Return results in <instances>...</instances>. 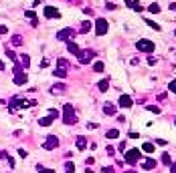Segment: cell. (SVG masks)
I'll return each instance as SVG.
<instances>
[{"label":"cell","instance_id":"cell-5","mask_svg":"<svg viewBox=\"0 0 176 173\" xmlns=\"http://www.w3.org/2000/svg\"><path fill=\"white\" fill-rule=\"evenodd\" d=\"M138 159H140V151H138V149H130L128 153H126V161H128L130 165L138 163Z\"/></svg>","mask_w":176,"mask_h":173},{"label":"cell","instance_id":"cell-22","mask_svg":"<svg viewBox=\"0 0 176 173\" xmlns=\"http://www.w3.org/2000/svg\"><path fill=\"white\" fill-rule=\"evenodd\" d=\"M21 44H22V36H21V34L12 36V47H21Z\"/></svg>","mask_w":176,"mask_h":173},{"label":"cell","instance_id":"cell-31","mask_svg":"<svg viewBox=\"0 0 176 173\" xmlns=\"http://www.w3.org/2000/svg\"><path fill=\"white\" fill-rule=\"evenodd\" d=\"M6 56H8L10 60H14V59H16V54H14L12 50H8V48H6Z\"/></svg>","mask_w":176,"mask_h":173},{"label":"cell","instance_id":"cell-17","mask_svg":"<svg viewBox=\"0 0 176 173\" xmlns=\"http://www.w3.org/2000/svg\"><path fill=\"white\" fill-rule=\"evenodd\" d=\"M53 77H57V79H65V77H67V71H63V68H55Z\"/></svg>","mask_w":176,"mask_h":173},{"label":"cell","instance_id":"cell-4","mask_svg":"<svg viewBox=\"0 0 176 173\" xmlns=\"http://www.w3.org/2000/svg\"><path fill=\"white\" fill-rule=\"evenodd\" d=\"M93 56H95V53H93V50H89V48H87V50H81V53L77 54L79 62H83V65H87V62L93 59Z\"/></svg>","mask_w":176,"mask_h":173},{"label":"cell","instance_id":"cell-8","mask_svg":"<svg viewBox=\"0 0 176 173\" xmlns=\"http://www.w3.org/2000/svg\"><path fill=\"white\" fill-rule=\"evenodd\" d=\"M45 16H47V18H59L61 12H59L55 6H47V8H45Z\"/></svg>","mask_w":176,"mask_h":173},{"label":"cell","instance_id":"cell-41","mask_svg":"<svg viewBox=\"0 0 176 173\" xmlns=\"http://www.w3.org/2000/svg\"><path fill=\"white\" fill-rule=\"evenodd\" d=\"M126 173H136V171H126Z\"/></svg>","mask_w":176,"mask_h":173},{"label":"cell","instance_id":"cell-29","mask_svg":"<svg viewBox=\"0 0 176 173\" xmlns=\"http://www.w3.org/2000/svg\"><path fill=\"white\" fill-rule=\"evenodd\" d=\"M148 10H150V12H154V14H158V12H160V6H158V4H150Z\"/></svg>","mask_w":176,"mask_h":173},{"label":"cell","instance_id":"cell-13","mask_svg":"<svg viewBox=\"0 0 176 173\" xmlns=\"http://www.w3.org/2000/svg\"><path fill=\"white\" fill-rule=\"evenodd\" d=\"M53 117H51V115H49V117H43V119H39V125H41V127H49V125H51V123H53Z\"/></svg>","mask_w":176,"mask_h":173},{"label":"cell","instance_id":"cell-38","mask_svg":"<svg viewBox=\"0 0 176 173\" xmlns=\"http://www.w3.org/2000/svg\"><path fill=\"white\" fill-rule=\"evenodd\" d=\"M6 159H8V165H10V167H14V159H12V157H10V155H8Z\"/></svg>","mask_w":176,"mask_h":173},{"label":"cell","instance_id":"cell-18","mask_svg":"<svg viewBox=\"0 0 176 173\" xmlns=\"http://www.w3.org/2000/svg\"><path fill=\"white\" fill-rule=\"evenodd\" d=\"M105 137H107V139H117V137H120V131H117V129H109Z\"/></svg>","mask_w":176,"mask_h":173},{"label":"cell","instance_id":"cell-21","mask_svg":"<svg viewBox=\"0 0 176 173\" xmlns=\"http://www.w3.org/2000/svg\"><path fill=\"white\" fill-rule=\"evenodd\" d=\"M63 91H65V86H63V85H55L53 89H51V93H53V95H61Z\"/></svg>","mask_w":176,"mask_h":173},{"label":"cell","instance_id":"cell-1","mask_svg":"<svg viewBox=\"0 0 176 173\" xmlns=\"http://www.w3.org/2000/svg\"><path fill=\"white\" fill-rule=\"evenodd\" d=\"M65 117H63V121H65V125H75L77 123V115H75V109L73 105H65Z\"/></svg>","mask_w":176,"mask_h":173},{"label":"cell","instance_id":"cell-35","mask_svg":"<svg viewBox=\"0 0 176 173\" xmlns=\"http://www.w3.org/2000/svg\"><path fill=\"white\" fill-rule=\"evenodd\" d=\"M170 91H172V93H176V80H172V83H170Z\"/></svg>","mask_w":176,"mask_h":173},{"label":"cell","instance_id":"cell-23","mask_svg":"<svg viewBox=\"0 0 176 173\" xmlns=\"http://www.w3.org/2000/svg\"><path fill=\"white\" fill-rule=\"evenodd\" d=\"M103 67H105V65H103L101 60H97V62L93 65V71H95V73H101V71H103Z\"/></svg>","mask_w":176,"mask_h":173},{"label":"cell","instance_id":"cell-19","mask_svg":"<svg viewBox=\"0 0 176 173\" xmlns=\"http://www.w3.org/2000/svg\"><path fill=\"white\" fill-rule=\"evenodd\" d=\"M87 147V141H85V137H77V149H85Z\"/></svg>","mask_w":176,"mask_h":173},{"label":"cell","instance_id":"cell-20","mask_svg":"<svg viewBox=\"0 0 176 173\" xmlns=\"http://www.w3.org/2000/svg\"><path fill=\"white\" fill-rule=\"evenodd\" d=\"M57 68H63V71H67V68H69V62H67L65 59H59V60H57Z\"/></svg>","mask_w":176,"mask_h":173},{"label":"cell","instance_id":"cell-32","mask_svg":"<svg viewBox=\"0 0 176 173\" xmlns=\"http://www.w3.org/2000/svg\"><path fill=\"white\" fill-rule=\"evenodd\" d=\"M8 32V26H4V24H0V34H6Z\"/></svg>","mask_w":176,"mask_h":173},{"label":"cell","instance_id":"cell-14","mask_svg":"<svg viewBox=\"0 0 176 173\" xmlns=\"http://www.w3.org/2000/svg\"><path fill=\"white\" fill-rule=\"evenodd\" d=\"M18 62H21L24 68H28V65H30V56H28V54H21V60H18Z\"/></svg>","mask_w":176,"mask_h":173},{"label":"cell","instance_id":"cell-2","mask_svg":"<svg viewBox=\"0 0 176 173\" xmlns=\"http://www.w3.org/2000/svg\"><path fill=\"white\" fill-rule=\"evenodd\" d=\"M136 47H138V50H142V53H154L156 44L152 42V40H148V38H142V40L136 42Z\"/></svg>","mask_w":176,"mask_h":173},{"label":"cell","instance_id":"cell-16","mask_svg":"<svg viewBox=\"0 0 176 173\" xmlns=\"http://www.w3.org/2000/svg\"><path fill=\"white\" fill-rule=\"evenodd\" d=\"M142 167H144V169H154V167H156V161L154 159H146L142 163Z\"/></svg>","mask_w":176,"mask_h":173},{"label":"cell","instance_id":"cell-27","mask_svg":"<svg viewBox=\"0 0 176 173\" xmlns=\"http://www.w3.org/2000/svg\"><path fill=\"white\" fill-rule=\"evenodd\" d=\"M162 163H164V165H170V163H172V157H170L168 153H164L162 155Z\"/></svg>","mask_w":176,"mask_h":173},{"label":"cell","instance_id":"cell-33","mask_svg":"<svg viewBox=\"0 0 176 173\" xmlns=\"http://www.w3.org/2000/svg\"><path fill=\"white\" fill-rule=\"evenodd\" d=\"M24 16H28V18L34 20V12H33V10H27V12H24Z\"/></svg>","mask_w":176,"mask_h":173},{"label":"cell","instance_id":"cell-30","mask_svg":"<svg viewBox=\"0 0 176 173\" xmlns=\"http://www.w3.org/2000/svg\"><path fill=\"white\" fill-rule=\"evenodd\" d=\"M132 8H134L136 12H142V6H140V4H138V2H132Z\"/></svg>","mask_w":176,"mask_h":173},{"label":"cell","instance_id":"cell-39","mask_svg":"<svg viewBox=\"0 0 176 173\" xmlns=\"http://www.w3.org/2000/svg\"><path fill=\"white\" fill-rule=\"evenodd\" d=\"M39 171H41V173H55L53 169H43V167H41V169H39Z\"/></svg>","mask_w":176,"mask_h":173},{"label":"cell","instance_id":"cell-7","mask_svg":"<svg viewBox=\"0 0 176 173\" xmlns=\"http://www.w3.org/2000/svg\"><path fill=\"white\" fill-rule=\"evenodd\" d=\"M73 34H75L73 28H63V30H59V32H57V40H69Z\"/></svg>","mask_w":176,"mask_h":173},{"label":"cell","instance_id":"cell-12","mask_svg":"<svg viewBox=\"0 0 176 173\" xmlns=\"http://www.w3.org/2000/svg\"><path fill=\"white\" fill-rule=\"evenodd\" d=\"M103 113L105 115H115V107L111 105V103H105V105H103Z\"/></svg>","mask_w":176,"mask_h":173},{"label":"cell","instance_id":"cell-28","mask_svg":"<svg viewBox=\"0 0 176 173\" xmlns=\"http://www.w3.org/2000/svg\"><path fill=\"white\" fill-rule=\"evenodd\" d=\"M146 24H148L150 28H154V30H160V24H156L154 20H146Z\"/></svg>","mask_w":176,"mask_h":173},{"label":"cell","instance_id":"cell-24","mask_svg":"<svg viewBox=\"0 0 176 173\" xmlns=\"http://www.w3.org/2000/svg\"><path fill=\"white\" fill-rule=\"evenodd\" d=\"M65 171H67V173H75V163L67 161V163H65Z\"/></svg>","mask_w":176,"mask_h":173},{"label":"cell","instance_id":"cell-15","mask_svg":"<svg viewBox=\"0 0 176 173\" xmlns=\"http://www.w3.org/2000/svg\"><path fill=\"white\" fill-rule=\"evenodd\" d=\"M97 86H99V91H101V93H105V91L109 89V80H107V79L99 80V85H97Z\"/></svg>","mask_w":176,"mask_h":173},{"label":"cell","instance_id":"cell-26","mask_svg":"<svg viewBox=\"0 0 176 173\" xmlns=\"http://www.w3.org/2000/svg\"><path fill=\"white\" fill-rule=\"evenodd\" d=\"M91 28H93V26H91V22H83V24H81V32H89Z\"/></svg>","mask_w":176,"mask_h":173},{"label":"cell","instance_id":"cell-34","mask_svg":"<svg viewBox=\"0 0 176 173\" xmlns=\"http://www.w3.org/2000/svg\"><path fill=\"white\" fill-rule=\"evenodd\" d=\"M148 109H150V111H152L154 115H158V113H160V109H158V107H148Z\"/></svg>","mask_w":176,"mask_h":173},{"label":"cell","instance_id":"cell-25","mask_svg":"<svg viewBox=\"0 0 176 173\" xmlns=\"http://www.w3.org/2000/svg\"><path fill=\"white\" fill-rule=\"evenodd\" d=\"M142 149L146 151V153H154V145H152V143H144Z\"/></svg>","mask_w":176,"mask_h":173},{"label":"cell","instance_id":"cell-10","mask_svg":"<svg viewBox=\"0 0 176 173\" xmlns=\"http://www.w3.org/2000/svg\"><path fill=\"white\" fill-rule=\"evenodd\" d=\"M27 80H28L27 73H16V74H14V85H24Z\"/></svg>","mask_w":176,"mask_h":173},{"label":"cell","instance_id":"cell-6","mask_svg":"<svg viewBox=\"0 0 176 173\" xmlns=\"http://www.w3.org/2000/svg\"><path fill=\"white\" fill-rule=\"evenodd\" d=\"M57 145H59V139H57L55 135H49V137H47V141L43 143V147H45L47 151H53V149H55Z\"/></svg>","mask_w":176,"mask_h":173},{"label":"cell","instance_id":"cell-3","mask_svg":"<svg viewBox=\"0 0 176 173\" xmlns=\"http://www.w3.org/2000/svg\"><path fill=\"white\" fill-rule=\"evenodd\" d=\"M107 28H109L107 20H105V18H97V22H95V34H97V36H103V34L107 32Z\"/></svg>","mask_w":176,"mask_h":173},{"label":"cell","instance_id":"cell-37","mask_svg":"<svg viewBox=\"0 0 176 173\" xmlns=\"http://www.w3.org/2000/svg\"><path fill=\"white\" fill-rule=\"evenodd\" d=\"M148 65H152V67L156 65V59H154V56H150V59H148Z\"/></svg>","mask_w":176,"mask_h":173},{"label":"cell","instance_id":"cell-40","mask_svg":"<svg viewBox=\"0 0 176 173\" xmlns=\"http://www.w3.org/2000/svg\"><path fill=\"white\" fill-rule=\"evenodd\" d=\"M0 71H4V62L2 60H0Z\"/></svg>","mask_w":176,"mask_h":173},{"label":"cell","instance_id":"cell-42","mask_svg":"<svg viewBox=\"0 0 176 173\" xmlns=\"http://www.w3.org/2000/svg\"><path fill=\"white\" fill-rule=\"evenodd\" d=\"M174 123H176V121H174Z\"/></svg>","mask_w":176,"mask_h":173},{"label":"cell","instance_id":"cell-11","mask_svg":"<svg viewBox=\"0 0 176 173\" xmlns=\"http://www.w3.org/2000/svg\"><path fill=\"white\" fill-rule=\"evenodd\" d=\"M67 50H69V53H73V54H79V53H81V48L77 47V44H75L73 40H71V42L67 44Z\"/></svg>","mask_w":176,"mask_h":173},{"label":"cell","instance_id":"cell-36","mask_svg":"<svg viewBox=\"0 0 176 173\" xmlns=\"http://www.w3.org/2000/svg\"><path fill=\"white\" fill-rule=\"evenodd\" d=\"M103 173H114V167H103Z\"/></svg>","mask_w":176,"mask_h":173},{"label":"cell","instance_id":"cell-9","mask_svg":"<svg viewBox=\"0 0 176 173\" xmlns=\"http://www.w3.org/2000/svg\"><path fill=\"white\" fill-rule=\"evenodd\" d=\"M120 105H122L123 109H130V107L134 105V101H132V97H130V95H126V93H123L122 97H120Z\"/></svg>","mask_w":176,"mask_h":173}]
</instances>
